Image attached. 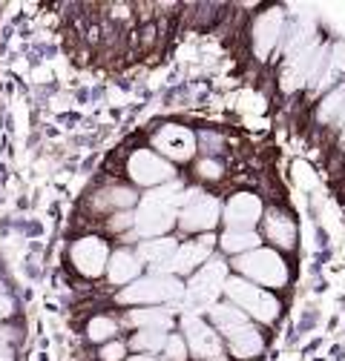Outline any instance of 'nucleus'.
Segmentation results:
<instances>
[{"mask_svg":"<svg viewBox=\"0 0 345 361\" xmlns=\"http://www.w3.org/2000/svg\"><path fill=\"white\" fill-rule=\"evenodd\" d=\"M179 184H172L167 190H156L150 192L139 212H136V230L141 235H161L172 227V221H176V201H179Z\"/></svg>","mask_w":345,"mask_h":361,"instance_id":"obj_1","label":"nucleus"},{"mask_svg":"<svg viewBox=\"0 0 345 361\" xmlns=\"http://www.w3.org/2000/svg\"><path fill=\"white\" fill-rule=\"evenodd\" d=\"M185 295V284L176 276H150L141 281L127 284L118 293L121 304H158V301H176Z\"/></svg>","mask_w":345,"mask_h":361,"instance_id":"obj_2","label":"nucleus"},{"mask_svg":"<svg viewBox=\"0 0 345 361\" xmlns=\"http://www.w3.org/2000/svg\"><path fill=\"white\" fill-rule=\"evenodd\" d=\"M236 267H239V273H245L247 279L265 284V287H285V281H288V264L274 250L245 252V255H239Z\"/></svg>","mask_w":345,"mask_h":361,"instance_id":"obj_3","label":"nucleus"},{"mask_svg":"<svg viewBox=\"0 0 345 361\" xmlns=\"http://www.w3.org/2000/svg\"><path fill=\"white\" fill-rule=\"evenodd\" d=\"M225 290H228V295H230L242 310H247V312L253 315V319L265 322V324L276 322L279 301H276L271 293L259 290V287H253L250 281H242V279H230V281L225 284Z\"/></svg>","mask_w":345,"mask_h":361,"instance_id":"obj_4","label":"nucleus"},{"mask_svg":"<svg viewBox=\"0 0 345 361\" xmlns=\"http://www.w3.org/2000/svg\"><path fill=\"white\" fill-rule=\"evenodd\" d=\"M225 276H228V264L225 261L204 264L199 273L193 276V281L187 284V304L190 307H207V304H213V298L219 295V290H225L222 284H228Z\"/></svg>","mask_w":345,"mask_h":361,"instance_id":"obj_5","label":"nucleus"},{"mask_svg":"<svg viewBox=\"0 0 345 361\" xmlns=\"http://www.w3.org/2000/svg\"><path fill=\"white\" fill-rule=\"evenodd\" d=\"M72 264L81 276L86 279H98L104 273V267H110L107 244L101 238H81L72 244Z\"/></svg>","mask_w":345,"mask_h":361,"instance_id":"obj_6","label":"nucleus"},{"mask_svg":"<svg viewBox=\"0 0 345 361\" xmlns=\"http://www.w3.org/2000/svg\"><path fill=\"white\" fill-rule=\"evenodd\" d=\"M185 336H187V344L190 350L199 355V358H207V361H222V341H219V333L213 327H207L199 315H185Z\"/></svg>","mask_w":345,"mask_h":361,"instance_id":"obj_7","label":"nucleus"},{"mask_svg":"<svg viewBox=\"0 0 345 361\" xmlns=\"http://www.w3.org/2000/svg\"><path fill=\"white\" fill-rule=\"evenodd\" d=\"M182 227L187 233H201V230H210L216 221H219V201L207 192H193V198L187 201V207L182 209L179 215Z\"/></svg>","mask_w":345,"mask_h":361,"instance_id":"obj_8","label":"nucleus"},{"mask_svg":"<svg viewBox=\"0 0 345 361\" xmlns=\"http://www.w3.org/2000/svg\"><path fill=\"white\" fill-rule=\"evenodd\" d=\"M129 178L141 187H156L172 178V166L167 161H161L158 155H153L150 149H139L129 158Z\"/></svg>","mask_w":345,"mask_h":361,"instance_id":"obj_9","label":"nucleus"},{"mask_svg":"<svg viewBox=\"0 0 345 361\" xmlns=\"http://www.w3.org/2000/svg\"><path fill=\"white\" fill-rule=\"evenodd\" d=\"M156 149H161L172 161H190L196 152V135L187 126H161L156 135Z\"/></svg>","mask_w":345,"mask_h":361,"instance_id":"obj_10","label":"nucleus"},{"mask_svg":"<svg viewBox=\"0 0 345 361\" xmlns=\"http://www.w3.org/2000/svg\"><path fill=\"white\" fill-rule=\"evenodd\" d=\"M262 218V201L250 192H239L230 198V204L225 207V221L233 230H250L253 224Z\"/></svg>","mask_w":345,"mask_h":361,"instance_id":"obj_11","label":"nucleus"},{"mask_svg":"<svg viewBox=\"0 0 345 361\" xmlns=\"http://www.w3.org/2000/svg\"><path fill=\"white\" fill-rule=\"evenodd\" d=\"M213 241L216 238H210V235H204V238H196V241H187V244H182L179 250H176V255H172V261H170V273H190V269H196L199 264H204L207 261V255H210V250H213Z\"/></svg>","mask_w":345,"mask_h":361,"instance_id":"obj_12","label":"nucleus"},{"mask_svg":"<svg viewBox=\"0 0 345 361\" xmlns=\"http://www.w3.org/2000/svg\"><path fill=\"white\" fill-rule=\"evenodd\" d=\"M282 23H285V15H282L279 9H271V12H265L262 18L256 20L253 43H256V55H259V58H265V55L274 49L276 37L282 35Z\"/></svg>","mask_w":345,"mask_h":361,"instance_id":"obj_13","label":"nucleus"},{"mask_svg":"<svg viewBox=\"0 0 345 361\" xmlns=\"http://www.w3.org/2000/svg\"><path fill=\"white\" fill-rule=\"evenodd\" d=\"M210 319H213L216 330L225 333L228 338H233L236 333H242V330L247 327V315H245V310H239V307H233V304H219V307H213V310H210Z\"/></svg>","mask_w":345,"mask_h":361,"instance_id":"obj_14","label":"nucleus"},{"mask_svg":"<svg viewBox=\"0 0 345 361\" xmlns=\"http://www.w3.org/2000/svg\"><path fill=\"white\" fill-rule=\"evenodd\" d=\"M265 235H268L276 247L291 250L293 241H296V227H293V221H291L288 215H282V212H271V215L265 218Z\"/></svg>","mask_w":345,"mask_h":361,"instance_id":"obj_15","label":"nucleus"},{"mask_svg":"<svg viewBox=\"0 0 345 361\" xmlns=\"http://www.w3.org/2000/svg\"><path fill=\"white\" fill-rule=\"evenodd\" d=\"M139 258L133 252H127V250H118L112 258H110V267H107V273H110V281L115 284H129L136 276H139Z\"/></svg>","mask_w":345,"mask_h":361,"instance_id":"obj_16","label":"nucleus"},{"mask_svg":"<svg viewBox=\"0 0 345 361\" xmlns=\"http://www.w3.org/2000/svg\"><path fill=\"white\" fill-rule=\"evenodd\" d=\"M262 344H265V341H262V333H259L256 327H250V324H247L242 333H236V336L230 338V350H233V355H236L239 361H242V358H245V361H247V358H256L259 353H262Z\"/></svg>","mask_w":345,"mask_h":361,"instance_id":"obj_17","label":"nucleus"},{"mask_svg":"<svg viewBox=\"0 0 345 361\" xmlns=\"http://www.w3.org/2000/svg\"><path fill=\"white\" fill-rule=\"evenodd\" d=\"M176 241H170V238H158V241H144L141 244V258L153 267H170L172 255H176Z\"/></svg>","mask_w":345,"mask_h":361,"instance_id":"obj_18","label":"nucleus"},{"mask_svg":"<svg viewBox=\"0 0 345 361\" xmlns=\"http://www.w3.org/2000/svg\"><path fill=\"white\" fill-rule=\"evenodd\" d=\"M129 324L153 330V333H161V330H167L172 324V319L164 310H133V312H129Z\"/></svg>","mask_w":345,"mask_h":361,"instance_id":"obj_19","label":"nucleus"},{"mask_svg":"<svg viewBox=\"0 0 345 361\" xmlns=\"http://www.w3.org/2000/svg\"><path fill=\"white\" fill-rule=\"evenodd\" d=\"M256 244H259V235H256L253 230H228V233L222 235V247H225L228 252L245 255V252H253Z\"/></svg>","mask_w":345,"mask_h":361,"instance_id":"obj_20","label":"nucleus"},{"mask_svg":"<svg viewBox=\"0 0 345 361\" xmlns=\"http://www.w3.org/2000/svg\"><path fill=\"white\" fill-rule=\"evenodd\" d=\"M115 322L112 319H107V315H98V319H93L90 322V327H86V333H90V338L93 341H107V338H112L115 336Z\"/></svg>","mask_w":345,"mask_h":361,"instance_id":"obj_21","label":"nucleus"},{"mask_svg":"<svg viewBox=\"0 0 345 361\" xmlns=\"http://www.w3.org/2000/svg\"><path fill=\"white\" fill-rule=\"evenodd\" d=\"M133 347L136 350H144V353H156L161 347H167V338L161 333H153V330H141L136 338H133Z\"/></svg>","mask_w":345,"mask_h":361,"instance_id":"obj_22","label":"nucleus"},{"mask_svg":"<svg viewBox=\"0 0 345 361\" xmlns=\"http://www.w3.org/2000/svg\"><path fill=\"white\" fill-rule=\"evenodd\" d=\"M107 198H101L98 204L101 207H133L136 204V192H129V190H121V187H112L107 192H101Z\"/></svg>","mask_w":345,"mask_h":361,"instance_id":"obj_23","label":"nucleus"},{"mask_svg":"<svg viewBox=\"0 0 345 361\" xmlns=\"http://www.w3.org/2000/svg\"><path fill=\"white\" fill-rule=\"evenodd\" d=\"M167 355L172 358V361H185L187 358V344H185V338H179V336H172V338H167Z\"/></svg>","mask_w":345,"mask_h":361,"instance_id":"obj_24","label":"nucleus"},{"mask_svg":"<svg viewBox=\"0 0 345 361\" xmlns=\"http://www.w3.org/2000/svg\"><path fill=\"white\" fill-rule=\"evenodd\" d=\"M293 178L299 180L305 190H311L317 184V178H314V169H308V164H293Z\"/></svg>","mask_w":345,"mask_h":361,"instance_id":"obj_25","label":"nucleus"},{"mask_svg":"<svg viewBox=\"0 0 345 361\" xmlns=\"http://www.w3.org/2000/svg\"><path fill=\"white\" fill-rule=\"evenodd\" d=\"M124 353H127V347H124L121 341H112V344L101 347V358H104V361H121Z\"/></svg>","mask_w":345,"mask_h":361,"instance_id":"obj_26","label":"nucleus"},{"mask_svg":"<svg viewBox=\"0 0 345 361\" xmlns=\"http://www.w3.org/2000/svg\"><path fill=\"white\" fill-rule=\"evenodd\" d=\"M199 172H201L204 178H219V175H222V166L216 164V161H201V164H199Z\"/></svg>","mask_w":345,"mask_h":361,"instance_id":"obj_27","label":"nucleus"},{"mask_svg":"<svg viewBox=\"0 0 345 361\" xmlns=\"http://www.w3.org/2000/svg\"><path fill=\"white\" fill-rule=\"evenodd\" d=\"M129 224H136V215H129V212H118V215L110 221V227H112V230H121V227H129Z\"/></svg>","mask_w":345,"mask_h":361,"instance_id":"obj_28","label":"nucleus"},{"mask_svg":"<svg viewBox=\"0 0 345 361\" xmlns=\"http://www.w3.org/2000/svg\"><path fill=\"white\" fill-rule=\"evenodd\" d=\"M6 315H12V301L6 295H0V319H6Z\"/></svg>","mask_w":345,"mask_h":361,"instance_id":"obj_29","label":"nucleus"},{"mask_svg":"<svg viewBox=\"0 0 345 361\" xmlns=\"http://www.w3.org/2000/svg\"><path fill=\"white\" fill-rule=\"evenodd\" d=\"M9 358H12V355H9V350H6L4 344H0V361H9Z\"/></svg>","mask_w":345,"mask_h":361,"instance_id":"obj_30","label":"nucleus"},{"mask_svg":"<svg viewBox=\"0 0 345 361\" xmlns=\"http://www.w3.org/2000/svg\"><path fill=\"white\" fill-rule=\"evenodd\" d=\"M129 361H158V358H153V355H136V358H129Z\"/></svg>","mask_w":345,"mask_h":361,"instance_id":"obj_31","label":"nucleus"}]
</instances>
